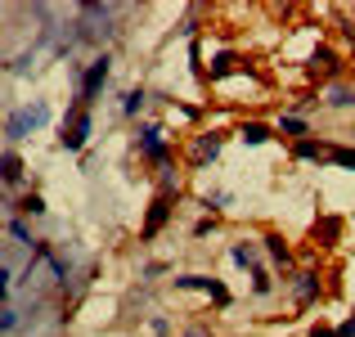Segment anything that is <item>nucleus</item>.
<instances>
[{
	"mask_svg": "<svg viewBox=\"0 0 355 337\" xmlns=\"http://www.w3.org/2000/svg\"><path fill=\"white\" fill-rule=\"evenodd\" d=\"M108 77H113V54H95V59L86 63V72H81V86H77V104L72 108H90L99 99V90L108 86Z\"/></svg>",
	"mask_w": 355,
	"mask_h": 337,
	"instance_id": "f257e3e1",
	"label": "nucleus"
},
{
	"mask_svg": "<svg viewBox=\"0 0 355 337\" xmlns=\"http://www.w3.org/2000/svg\"><path fill=\"white\" fill-rule=\"evenodd\" d=\"M135 148H139V157H148V162L157 166V171H162V166H171V135H166L157 121H144V126H139Z\"/></svg>",
	"mask_w": 355,
	"mask_h": 337,
	"instance_id": "f03ea898",
	"label": "nucleus"
},
{
	"mask_svg": "<svg viewBox=\"0 0 355 337\" xmlns=\"http://www.w3.org/2000/svg\"><path fill=\"white\" fill-rule=\"evenodd\" d=\"M90 130H95V112L90 108H68V117H63L59 126V144L68 148V153H81L90 139Z\"/></svg>",
	"mask_w": 355,
	"mask_h": 337,
	"instance_id": "7ed1b4c3",
	"label": "nucleus"
},
{
	"mask_svg": "<svg viewBox=\"0 0 355 337\" xmlns=\"http://www.w3.org/2000/svg\"><path fill=\"white\" fill-rule=\"evenodd\" d=\"M41 126H50V104H41V99H36V104H27V108H18L14 117L5 121V135L14 139H27V135H36V130Z\"/></svg>",
	"mask_w": 355,
	"mask_h": 337,
	"instance_id": "20e7f679",
	"label": "nucleus"
},
{
	"mask_svg": "<svg viewBox=\"0 0 355 337\" xmlns=\"http://www.w3.org/2000/svg\"><path fill=\"white\" fill-rule=\"evenodd\" d=\"M171 211H175V198H171V193H157V198L148 202V211H144V225H139V239H144V243H153L157 234L166 230Z\"/></svg>",
	"mask_w": 355,
	"mask_h": 337,
	"instance_id": "39448f33",
	"label": "nucleus"
},
{
	"mask_svg": "<svg viewBox=\"0 0 355 337\" xmlns=\"http://www.w3.org/2000/svg\"><path fill=\"white\" fill-rule=\"evenodd\" d=\"M175 288H184V293H207L216 306H230V288L211 275H175Z\"/></svg>",
	"mask_w": 355,
	"mask_h": 337,
	"instance_id": "423d86ee",
	"label": "nucleus"
},
{
	"mask_svg": "<svg viewBox=\"0 0 355 337\" xmlns=\"http://www.w3.org/2000/svg\"><path fill=\"white\" fill-rule=\"evenodd\" d=\"M220 144H225V135H220V130H202V135L189 144V157H184V162L198 171V166H207V162H216V157H220Z\"/></svg>",
	"mask_w": 355,
	"mask_h": 337,
	"instance_id": "0eeeda50",
	"label": "nucleus"
},
{
	"mask_svg": "<svg viewBox=\"0 0 355 337\" xmlns=\"http://www.w3.org/2000/svg\"><path fill=\"white\" fill-rule=\"evenodd\" d=\"M288 288H293V302L297 306L320 302V293H324V284H320V275H315V270H297V275H288Z\"/></svg>",
	"mask_w": 355,
	"mask_h": 337,
	"instance_id": "6e6552de",
	"label": "nucleus"
},
{
	"mask_svg": "<svg viewBox=\"0 0 355 337\" xmlns=\"http://www.w3.org/2000/svg\"><path fill=\"white\" fill-rule=\"evenodd\" d=\"M320 104L333 108V112H351V108H355V86H351V81H329Z\"/></svg>",
	"mask_w": 355,
	"mask_h": 337,
	"instance_id": "1a4fd4ad",
	"label": "nucleus"
},
{
	"mask_svg": "<svg viewBox=\"0 0 355 337\" xmlns=\"http://www.w3.org/2000/svg\"><path fill=\"white\" fill-rule=\"evenodd\" d=\"M311 72H320L324 81H342V54L329 50V45H320V50L311 54Z\"/></svg>",
	"mask_w": 355,
	"mask_h": 337,
	"instance_id": "9d476101",
	"label": "nucleus"
},
{
	"mask_svg": "<svg viewBox=\"0 0 355 337\" xmlns=\"http://www.w3.org/2000/svg\"><path fill=\"white\" fill-rule=\"evenodd\" d=\"M23 171H27L23 153H14V148H9V153H0V184H9V189H14V184H23Z\"/></svg>",
	"mask_w": 355,
	"mask_h": 337,
	"instance_id": "9b49d317",
	"label": "nucleus"
},
{
	"mask_svg": "<svg viewBox=\"0 0 355 337\" xmlns=\"http://www.w3.org/2000/svg\"><path fill=\"white\" fill-rule=\"evenodd\" d=\"M239 139L248 148H261V144H270V139H275V126H270V121H243V126H239Z\"/></svg>",
	"mask_w": 355,
	"mask_h": 337,
	"instance_id": "f8f14e48",
	"label": "nucleus"
},
{
	"mask_svg": "<svg viewBox=\"0 0 355 337\" xmlns=\"http://www.w3.org/2000/svg\"><path fill=\"white\" fill-rule=\"evenodd\" d=\"M261 243H266L270 261H275L279 270H288V266H293V248H288V239H284V234H279V230H270V234H266V239H261Z\"/></svg>",
	"mask_w": 355,
	"mask_h": 337,
	"instance_id": "ddd939ff",
	"label": "nucleus"
},
{
	"mask_svg": "<svg viewBox=\"0 0 355 337\" xmlns=\"http://www.w3.org/2000/svg\"><path fill=\"white\" fill-rule=\"evenodd\" d=\"M234 72H239V54H234V50L211 54V68H207V77H211V81H225V77H234Z\"/></svg>",
	"mask_w": 355,
	"mask_h": 337,
	"instance_id": "4468645a",
	"label": "nucleus"
},
{
	"mask_svg": "<svg viewBox=\"0 0 355 337\" xmlns=\"http://www.w3.org/2000/svg\"><path fill=\"white\" fill-rule=\"evenodd\" d=\"M275 130H279V135H288V139L297 144V139H306V135H311V121H306V117H297V112H284V117L275 121Z\"/></svg>",
	"mask_w": 355,
	"mask_h": 337,
	"instance_id": "2eb2a0df",
	"label": "nucleus"
},
{
	"mask_svg": "<svg viewBox=\"0 0 355 337\" xmlns=\"http://www.w3.org/2000/svg\"><path fill=\"white\" fill-rule=\"evenodd\" d=\"M293 157H297V162H320V157H329V148H324L320 139L306 135V139H297V144H293Z\"/></svg>",
	"mask_w": 355,
	"mask_h": 337,
	"instance_id": "dca6fc26",
	"label": "nucleus"
},
{
	"mask_svg": "<svg viewBox=\"0 0 355 337\" xmlns=\"http://www.w3.org/2000/svg\"><path fill=\"white\" fill-rule=\"evenodd\" d=\"M230 261H234L239 270H257V243H248V239H239L234 248H230Z\"/></svg>",
	"mask_w": 355,
	"mask_h": 337,
	"instance_id": "f3484780",
	"label": "nucleus"
},
{
	"mask_svg": "<svg viewBox=\"0 0 355 337\" xmlns=\"http://www.w3.org/2000/svg\"><path fill=\"white\" fill-rule=\"evenodd\" d=\"M148 104V90L144 86H135V90H126V99H121V117H139Z\"/></svg>",
	"mask_w": 355,
	"mask_h": 337,
	"instance_id": "a211bd4d",
	"label": "nucleus"
},
{
	"mask_svg": "<svg viewBox=\"0 0 355 337\" xmlns=\"http://www.w3.org/2000/svg\"><path fill=\"white\" fill-rule=\"evenodd\" d=\"M329 162H333V166H342V171H355V148H347V144L329 148Z\"/></svg>",
	"mask_w": 355,
	"mask_h": 337,
	"instance_id": "6ab92c4d",
	"label": "nucleus"
},
{
	"mask_svg": "<svg viewBox=\"0 0 355 337\" xmlns=\"http://www.w3.org/2000/svg\"><path fill=\"white\" fill-rule=\"evenodd\" d=\"M252 293H257V297H270V293H275V279H270V270H252Z\"/></svg>",
	"mask_w": 355,
	"mask_h": 337,
	"instance_id": "aec40b11",
	"label": "nucleus"
},
{
	"mask_svg": "<svg viewBox=\"0 0 355 337\" xmlns=\"http://www.w3.org/2000/svg\"><path fill=\"white\" fill-rule=\"evenodd\" d=\"M9 234H14V243H23V248H36V239H32V230H27V221H23V216L9 221Z\"/></svg>",
	"mask_w": 355,
	"mask_h": 337,
	"instance_id": "412c9836",
	"label": "nucleus"
},
{
	"mask_svg": "<svg viewBox=\"0 0 355 337\" xmlns=\"http://www.w3.org/2000/svg\"><path fill=\"white\" fill-rule=\"evenodd\" d=\"M18 211H23V216H45V198H41V193H23Z\"/></svg>",
	"mask_w": 355,
	"mask_h": 337,
	"instance_id": "4be33fe9",
	"label": "nucleus"
},
{
	"mask_svg": "<svg viewBox=\"0 0 355 337\" xmlns=\"http://www.w3.org/2000/svg\"><path fill=\"white\" fill-rule=\"evenodd\" d=\"M202 207H207V211H225V207H230V193H225V189L207 193V198H202Z\"/></svg>",
	"mask_w": 355,
	"mask_h": 337,
	"instance_id": "5701e85b",
	"label": "nucleus"
},
{
	"mask_svg": "<svg viewBox=\"0 0 355 337\" xmlns=\"http://www.w3.org/2000/svg\"><path fill=\"white\" fill-rule=\"evenodd\" d=\"M18 329V311H9V306H0V333Z\"/></svg>",
	"mask_w": 355,
	"mask_h": 337,
	"instance_id": "b1692460",
	"label": "nucleus"
},
{
	"mask_svg": "<svg viewBox=\"0 0 355 337\" xmlns=\"http://www.w3.org/2000/svg\"><path fill=\"white\" fill-rule=\"evenodd\" d=\"M211 230H216V216H202L198 225H193V239H207Z\"/></svg>",
	"mask_w": 355,
	"mask_h": 337,
	"instance_id": "393cba45",
	"label": "nucleus"
},
{
	"mask_svg": "<svg viewBox=\"0 0 355 337\" xmlns=\"http://www.w3.org/2000/svg\"><path fill=\"white\" fill-rule=\"evenodd\" d=\"M148 329H153V337H166V315H153V324H148Z\"/></svg>",
	"mask_w": 355,
	"mask_h": 337,
	"instance_id": "a878e982",
	"label": "nucleus"
},
{
	"mask_svg": "<svg viewBox=\"0 0 355 337\" xmlns=\"http://www.w3.org/2000/svg\"><path fill=\"white\" fill-rule=\"evenodd\" d=\"M311 337H338V329H333V324H315Z\"/></svg>",
	"mask_w": 355,
	"mask_h": 337,
	"instance_id": "bb28decb",
	"label": "nucleus"
},
{
	"mask_svg": "<svg viewBox=\"0 0 355 337\" xmlns=\"http://www.w3.org/2000/svg\"><path fill=\"white\" fill-rule=\"evenodd\" d=\"M5 297H9V270L0 266V306H5Z\"/></svg>",
	"mask_w": 355,
	"mask_h": 337,
	"instance_id": "cd10ccee",
	"label": "nucleus"
},
{
	"mask_svg": "<svg viewBox=\"0 0 355 337\" xmlns=\"http://www.w3.org/2000/svg\"><path fill=\"white\" fill-rule=\"evenodd\" d=\"M338 337H355V315H351V320H342V324H338Z\"/></svg>",
	"mask_w": 355,
	"mask_h": 337,
	"instance_id": "c85d7f7f",
	"label": "nucleus"
},
{
	"mask_svg": "<svg viewBox=\"0 0 355 337\" xmlns=\"http://www.w3.org/2000/svg\"><path fill=\"white\" fill-rule=\"evenodd\" d=\"M162 270H166L162 261H148V266H144V279H157V275H162Z\"/></svg>",
	"mask_w": 355,
	"mask_h": 337,
	"instance_id": "c756f323",
	"label": "nucleus"
},
{
	"mask_svg": "<svg viewBox=\"0 0 355 337\" xmlns=\"http://www.w3.org/2000/svg\"><path fill=\"white\" fill-rule=\"evenodd\" d=\"M184 337H211V329H202V324H193V329L184 333Z\"/></svg>",
	"mask_w": 355,
	"mask_h": 337,
	"instance_id": "7c9ffc66",
	"label": "nucleus"
},
{
	"mask_svg": "<svg viewBox=\"0 0 355 337\" xmlns=\"http://www.w3.org/2000/svg\"><path fill=\"white\" fill-rule=\"evenodd\" d=\"M0 135H5V117H0Z\"/></svg>",
	"mask_w": 355,
	"mask_h": 337,
	"instance_id": "2f4dec72",
	"label": "nucleus"
}]
</instances>
